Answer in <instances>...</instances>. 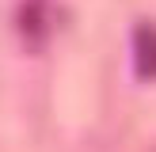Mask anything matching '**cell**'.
I'll use <instances>...</instances> for the list:
<instances>
[{
  "label": "cell",
  "mask_w": 156,
  "mask_h": 152,
  "mask_svg": "<svg viewBox=\"0 0 156 152\" xmlns=\"http://www.w3.org/2000/svg\"><path fill=\"white\" fill-rule=\"evenodd\" d=\"M57 27V8L50 0H23L19 8V30L27 38V46H46V38Z\"/></svg>",
  "instance_id": "obj_1"
},
{
  "label": "cell",
  "mask_w": 156,
  "mask_h": 152,
  "mask_svg": "<svg viewBox=\"0 0 156 152\" xmlns=\"http://www.w3.org/2000/svg\"><path fill=\"white\" fill-rule=\"evenodd\" d=\"M133 68L141 80H156V27L141 23L133 30Z\"/></svg>",
  "instance_id": "obj_2"
}]
</instances>
